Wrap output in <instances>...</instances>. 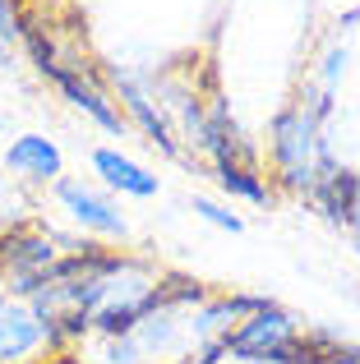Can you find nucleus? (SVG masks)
Instances as JSON below:
<instances>
[{
    "label": "nucleus",
    "mask_w": 360,
    "mask_h": 364,
    "mask_svg": "<svg viewBox=\"0 0 360 364\" xmlns=\"http://www.w3.org/2000/svg\"><path fill=\"white\" fill-rule=\"evenodd\" d=\"M0 134H5V116H0Z\"/></svg>",
    "instance_id": "19"
},
{
    "label": "nucleus",
    "mask_w": 360,
    "mask_h": 364,
    "mask_svg": "<svg viewBox=\"0 0 360 364\" xmlns=\"http://www.w3.org/2000/svg\"><path fill=\"white\" fill-rule=\"evenodd\" d=\"M0 60H5V46H0Z\"/></svg>",
    "instance_id": "20"
},
{
    "label": "nucleus",
    "mask_w": 360,
    "mask_h": 364,
    "mask_svg": "<svg viewBox=\"0 0 360 364\" xmlns=\"http://www.w3.org/2000/svg\"><path fill=\"white\" fill-rule=\"evenodd\" d=\"M337 102L333 92H324L314 79L287 102L268 124V161H272V185L287 194H309L319 166L337 157L333 139H328V120H333Z\"/></svg>",
    "instance_id": "1"
},
{
    "label": "nucleus",
    "mask_w": 360,
    "mask_h": 364,
    "mask_svg": "<svg viewBox=\"0 0 360 364\" xmlns=\"http://www.w3.org/2000/svg\"><path fill=\"white\" fill-rule=\"evenodd\" d=\"M268 295H245V291H213L198 309L185 314V337L189 346H203V341H222L235 323H245L250 314L268 309Z\"/></svg>",
    "instance_id": "6"
},
{
    "label": "nucleus",
    "mask_w": 360,
    "mask_h": 364,
    "mask_svg": "<svg viewBox=\"0 0 360 364\" xmlns=\"http://www.w3.org/2000/svg\"><path fill=\"white\" fill-rule=\"evenodd\" d=\"M185 314L180 304H157L153 314L134 323V332H125L139 350V364H171L176 355L189 350V337H185Z\"/></svg>",
    "instance_id": "7"
},
{
    "label": "nucleus",
    "mask_w": 360,
    "mask_h": 364,
    "mask_svg": "<svg viewBox=\"0 0 360 364\" xmlns=\"http://www.w3.org/2000/svg\"><path fill=\"white\" fill-rule=\"evenodd\" d=\"M226 364H240V360H226Z\"/></svg>",
    "instance_id": "21"
},
{
    "label": "nucleus",
    "mask_w": 360,
    "mask_h": 364,
    "mask_svg": "<svg viewBox=\"0 0 360 364\" xmlns=\"http://www.w3.org/2000/svg\"><path fill=\"white\" fill-rule=\"evenodd\" d=\"M18 28H23V9H18V0H0V46L18 42Z\"/></svg>",
    "instance_id": "16"
},
{
    "label": "nucleus",
    "mask_w": 360,
    "mask_h": 364,
    "mask_svg": "<svg viewBox=\"0 0 360 364\" xmlns=\"http://www.w3.org/2000/svg\"><path fill=\"white\" fill-rule=\"evenodd\" d=\"M356 180H360V171H356Z\"/></svg>",
    "instance_id": "22"
},
{
    "label": "nucleus",
    "mask_w": 360,
    "mask_h": 364,
    "mask_svg": "<svg viewBox=\"0 0 360 364\" xmlns=\"http://www.w3.org/2000/svg\"><path fill=\"white\" fill-rule=\"evenodd\" d=\"M356 194H360L356 171H351V166H342V161L333 157L328 166H319V176H314V185H309L305 203L314 208L324 222L346 226V222H351V213H356Z\"/></svg>",
    "instance_id": "10"
},
{
    "label": "nucleus",
    "mask_w": 360,
    "mask_h": 364,
    "mask_svg": "<svg viewBox=\"0 0 360 364\" xmlns=\"http://www.w3.org/2000/svg\"><path fill=\"white\" fill-rule=\"evenodd\" d=\"M55 198H60V208L70 213V222L83 226V231L107 235V240H125L129 235L125 213H120L107 194H97L92 185H83V180H55Z\"/></svg>",
    "instance_id": "8"
},
{
    "label": "nucleus",
    "mask_w": 360,
    "mask_h": 364,
    "mask_svg": "<svg viewBox=\"0 0 360 364\" xmlns=\"http://www.w3.org/2000/svg\"><path fill=\"white\" fill-rule=\"evenodd\" d=\"M300 332H305V323L272 300L268 309L235 323L222 337V346H226V360H240V364H296Z\"/></svg>",
    "instance_id": "2"
},
{
    "label": "nucleus",
    "mask_w": 360,
    "mask_h": 364,
    "mask_svg": "<svg viewBox=\"0 0 360 364\" xmlns=\"http://www.w3.org/2000/svg\"><path fill=\"white\" fill-rule=\"evenodd\" d=\"M111 88H116V97H120V116H125V124H134L139 134H144L148 143H153L162 157H171V161H185V148H180V134H176V124L171 116H166V107L157 102V92H153V83L148 79H139V74H129V70H111Z\"/></svg>",
    "instance_id": "4"
},
{
    "label": "nucleus",
    "mask_w": 360,
    "mask_h": 364,
    "mask_svg": "<svg viewBox=\"0 0 360 364\" xmlns=\"http://www.w3.org/2000/svg\"><path fill=\"white\" fill-rule=\"evenodd\" d=\"M42 79H51L55 88H60V97L70 102L74 111H83V116L97 124V129H107V134H125V129H129L125 116H120V107H116V97L102 88L97 74H92L83 60H74V55L60 51V60H55L51 70L42 74Z\"/></svg>",
    "instance_id": "5"
},
{
    "label": "nucleus",
    "mask_w": 360,
    "mask_h": 364,
    "mask_svg": "<svg viewBox=\"0 0 360 364\" xmlns=\"http://www.w3.org/2000/svg\"><path fill=\"white\" fill-rule=\"evenodd\" d=\"M5 171L23 185H55L65 180V152L46 134H18L5 148Z\"/></svg>",
    "instance_id": "9"
},
{
    "label": "nucleus",
    "mask_w": 360,
    "mask_h": 364,
    "mask_svg": "<svg viewBox=\"0 0 360 364\" xmlns=\"http://www.w3.org/2000/svg\"><path fill=\"white\" fill-rule=\"evenodd\" d=\"M55 258H60V240L37 222L0 226V282H5L9 300H33Z\"/></svg>",
    "instance_id": "3"
},
{
    "label": "nucleus",
    "mask_w": 360,
    "mask_h": 364,
    "mask_svg": "<svg viewBox=\"0 0 360 364\" xmlns=\"http://www.w3.org/2000/svg\"><path fill=\"white\" fill-rule=\"evenodd\" d=\"M102 364H139V350L129 337H107L102 341Z\"/></svg>",
    "instance_id": "17"
},
{
    "label": "nucleus",
    "mask_w": 360,
    "mask_h": 364,
    "mask_svg": "<svg viewBox=\"0 0 360 364\" xmlns=\"http://www.w3.org/2000/svg\"><path fill=\"white\" fill-rule=\"evenodd\" d=\"M213 180L226 189L231 198H245L254 208H268L272 203V180L254 166H213Z\"/></svg>",
    "instance_id": "13"
},
{
    "label": "nucleus",
    "mask_w": 360,
    "mask_h": 364,
    "mask_svg": "<svg viewBox=\"0 0 360 364\" xmlns=\"http://www.w3.org/2000/svg\"><path fill=\"white\" fill-rule=\"evenodd\" d=\"M194 213L203 217L208 226H217V231H231V235L245 231V217L231 213V208H222V203H213V198H194Z\"/></svg>",
    "instance_id": "15"
},
{
    "label": "nucleus",
    "mask_w": 360,
    "mask_h": 364,
    "mask_svg": "<svg viewBox=\"0 0 360 364\" xmlns=\"http://www.w3.org/2000/svg\"><path fill=\"white\" fill-rule=\"evenodd\" d=\"M92 171L102 176L107 189L129 194V198H157V189H162V180H157L153 171L139 166L134 157H125L120 148H97V152H92Z\"/></svg>",
    "instance_id": "12"
},
{
    "label": "nucleus",
    "mask_w": 360,
    "mask_h": 364,
    "mask_svg": "<svg viewBox=\"0 0 360 364\" xmlns=\"http://www.w3.org/2000/svg\"><path fill=\"white\" fill-rule=\"evenodd\" d=\"M9 300V291H5V282H0V304H5Z\"/></svg>",
    "instance_id": "18"
},
{
    "label": "nucleus",
    "mask_w": 360,
    "mask_h": 364,
    "mask_svg": "<svg viewBox=\"0 0 360 364\" xmlns=\"http://www.w3.org/2000/svg\"><path fill=\"white\" fill-rule=\"evenodd\" d=\"M346 60H351V51H346L342 42H333L324 55H319V70H314V83L324 92H333L337 97V88H342V79H346Z\"/></svg>",
    "instance_id": "14"
},
{
    "label": "nucleus",
    "mask_w": 360,
    "mask_h": 364,
    "mask_svg": "<svg viewBox=\"0 0 360 364\" xmlns=\"http://www.w3.org/2000/svg\"><path fill=\"white\" fill-rule=\"evenodd\" d=\"M46 355L42 323L28 309V300L0 304V364H37Z\"/></svg>",
    "instance_id": "11"
}]
</instances>
